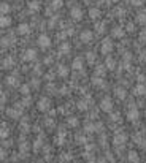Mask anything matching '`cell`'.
<instances>
[{"label":"cell","instance_id":"obj_1","mask_svg":"<svg viewBox=\"0 0 146 163\" xmlns=\"http://www.w3.org/2000/svg\"><path fill=\"white\" fill-rule=\"evenodd\" d=\"M113 48H114V45H113V41H111V38H105L100 43V52L102 54H110L111 51H113Z\"/></svg>","mask_w":146,"mask_h":163},{"label":"cell","instance_id":"obj_2","mask_svg":"<svg viewBox=\"0 0 146 163\" xmlns=\"http://www.w3.org/2000/svg\"><path fill=\"white\" fill-rule=\"evenodd\" d=\"M99 108L103 111V112H111V109H113V101H111L110 97H103L100 103H99Z\"/></svg>","mask_w":146,"mask_h":163},{"label":"cell","instance_id":"obj_3","mask_svg":"<svg viewBox=\"0 0 146 163\" xmlns=\"http://www.w3.org/2000/svg\"><path fill=\"white\" fill-rule=\"evenodd\" d=\"M37 108H38V111H41V112H46L48 109L51 108V100L48 97H41L40 100H38V103H37Z\"/></svg>","mask_w":146,"mask_h":163},{"label":"cell","instance_id":"obj_4","mask_svg":"<svg viewBox=\"0 0 146 163\" xmlns=\"http://www.w3.org/2000/svg\"><path fill=\"white\" fill-rule=\"evenodd\" d=\"M127 141V135L124 131H117L114 136H113V144L114 146H124Z\"/></svg>","mask_w":146,"mask_h":163},{"label":"cell","instance_id":"obj_5","mask_svg":"<svg viewBox=\"0 0 146 163\" xmlns=\"http://www.w3.org/2000/svg\"><path fill=\"white\" fill-rule=\"evenodd\" d=\"M138 117H140V111L135 106H130L127 109V120L129 122H135V120H138Z\"/></svg>","mask_w":146,"mask_h":163},{"label":"cell","instance_id":"obj_6","mask_svg":"<svg viewBox=\"0 0 146 163\" xmlns=\"http://www.w3.org/2000/svg\"><path fill=\"white\" fill-rule=\"evenodd\" d=\"M37 43H38V46L41 48V49H48V48H49L51 46V38L49 37H48V35H40V37H38V41H37Z\"/></svg>","mask_w":146,"mask_h":163},{"label":"cell","instance_id":"obj_7","mask_svg":"<svg viewBox=\"0 0 146 163\" xmlns=\"http://www.w3.org/2000/svg\"><path fill=\"white\" fill-rule=\"evenodd\" d=\"M70 16L73 21H81L83 19V10L80 8V6H73V8L70 10Z\"/></svg>","mask_w":146,"mask_h":163},{"label":"cell","instance_id":"obj_8","mask_svg":"<svg viewBox=\"0 0 146 163\" xmlns=\"http://www.w3.org/2000/svg\"><path fill=\"white\" fill-rule=\"evenodd\" d=\"M92 38H94V33L91 30H83L81 35H80V40L83 41V43H91Z\"/></svg>","mask_w":146,"mask_h":163},{"label":"cell","instance_id":"obj_9","mask_svg":"<svg viewBox=\"0 0 146 163\" xmlns=\"http://www.w3.org/2000/svg\"><path fill=\"white\" fill-rule=\"evenodd\" d=\"M124 33H126V30H124V27L117 25V27H114V29L111 30V37L116 38V40H119V38H122V37H124Z\"/></svg>","mask_w":146,"mask_h":163},{"label":"cell","instance_id":"obj_10","mask_svg":"<svg viewBox=\"0 0 146 163\" xmlns=\"http://www.w3.org/2000/svg\"><path fill=\"white\" fill-rule=\"evenodd\" d=\"M134 94H135L137 97H143V95H146V86H144L143 82L137 84V86L134 87Z\"/></svg>","mask_w":146,"mask_h":163},{"label":"cell","instance_id":"obj_11","mask_svg":"<svg viewBox=\"0 0 146 163\" xmlns=\"http://www.w3.org/2000/svg\"><path fill=\"white\" fill-rule=\"evenodd\" d=\"M37 57V52H35V49H27V51L22 54V60L25 62H30Z\"/></svg>","mask_w":146,"mask_h":163},{"label":"cell","instance_id":"obj_12","mask_svg":"<svg viewBox=\"0 0 146 163\" xmlns=\"http://www.w3.org/2000/svg\"><path fill=\"white\" fill-rule=\"evenodd\" d=\"M84 130L89 131V133H92V131H100L102 130V124H91V122H87L84 125Z\"/></svg>","mask_w":146,"mask_h":163},{"label":"cell","instance_id":"obj_13","mask_svg":"<svg viewBox=\"0 0 146 163\" xmlns=\"http://www.w3.org/2000/svg\"><path fill=\"white\" fill-rule=\"evenodd\" d=\"M92 84H94V87H99V89H103L107 86L105 84V79L103 78H100V76H94L92 78Z\"/></svg>","mask_w":146,"mask_h":163},{"label":"cell","instance_id":"obj_14","mask_svg":"<svg viewBox=\"0 0 146 163\" xmlns=\"http://www.w3.org/2000/svg\"><path fill=\"white\" fill-rule=\"evenodd\" d=\"M135 22L140 25H146V11H141L135 16Z\"/></svg>","mask_w":146,"mask_h":163},{"label":"cell","instance_id":"obj_15","mask_svg":"<svg viewBox=\"0 0 146 163\" xmlns=\"http://www.w3.org/2000/svg\"><path fill=\"white\" fill-rule=\"evenodd\" d=\"M134 143L137 144V146H140V147H146V139L143 138V135H140V133H138V135H135V136H134Z\"/></svg>","mask_w":146,"mask_h":163},{"label":"cell","instance_id":"obj_16","mask_svg":"<svg viewBox=\"0 0 146 163\" xmlns=\"http://www.w3.org/2000/svg\"><path fill=\"white\" fill-rule=\"evenodd\" d=\"M127 158H129V163H140V155H138L135 151H130Z\"/></svg>","mask_w":146,"mask_h":163},{"label":"cell","instance_id":"obj_17","mask_svg":"<svg viewBox=\"0 0 146 163\" xmlns=\"http://www.w3.org/2000/svg\"><path fill=\"white\" fill-rule=\"evenodd\" d=\"M114 95H116L117 98H119V100H124V98L127 97V92H126V89H124V87H116Z\"/></svg>","mask_w":146,"mask_h":163},{"label":"cell","instance_id":"obj_18","mask_svg":"<svg viewBox=\"0 0 146 163\" xmlns=\"http://www.w3.org/2000/svg\"><path fill=\"white\" fill-rule=\"evenodd\" d=\"M10 13V3L2 2L0 3V16H6Z\"/></svg>","mask_w":146,"mask_h":163},{"label":"cell","instance_id":"obj_19","mask_svg":"<svg viewBox=\"0 0 146 163\" xmlns=\"http://www.w3.org/2000/svg\"><path fill=\"white\" fill-rule=\"evenodd\" d=\"M100 15H102V13H100V10L99 8H91V10H89V18H91V19H100Z\"/></svg>","mask_w":146,"mask_h":163},{"label":"cell","instance_id":"obj_20","mask_svg":"<svg viewBox=\"0 0 146 163\" xmlns=\"http://www.w3.org/2000/svg\"><path fill=\"white\" fill-rule=\"evenodd\" d=\"M29 32H30V27L27 25V24H19L18 25V33L19 35H27Z\"/></svg>","mask_w":146,"mask_h":163},{"label":"cell","instance_id":"obj_21","mask_svg":"<svg viewBox=\"0 0 146 163\" xmlns=\"http://www.w3.org/2000/svg\"><path fill=\"white\" fill-rule=\"evenodd\" d=\"M95 59H97L95 52H92V51L86 52V60H87V63H89V65H94V63H95Z\"/></svg>","mask_w":146,"mask_h":163},{"label":"cell","instance_id":"obj_22","mask_svg":"<svg viewBox=\"0 0 146 163\" xmlns=\"http://www.w3.org/2000/svg\"><path fill=\"white\" fill-rule=\"evenodd\" d=\"M10 24H11V18H8V16H0V27H2V29L8 27Z\"/></svg>","mask_w":146,"mask_h":163},{"label":"cell","instance_id":"obj_23","mask_svg":"<svg viewBox=\"0 0 146 163\" xmlns=\"http://www.w3.org/2000/svg\"><path fill=\"white\" fill-rule=\"evenodd\" d=\"M83 57H76L75 60H73V63H72V67H73V70H81L83 68Z\"/></svg>","mask_w":146,"mask_h":163},{"label":"cell","instance_id":"obj_24","mask_svg":"<svg viewBox=\"0 0 146 163\" xmlns=\"http://www.w3.org/2000/svg\"><path fill=\"white\" fill-rule=\"evenodd\" d=\"M57 75H59L60 78H67V75H68L67 67H65V65H59V67H57Z\"/></svg>","mask_w":146,"mask_h":163},{"label":"cell","instance_id":"obj_25","mask_svg":"<svg viewBox=\"0 0 146 163\" xmlns=\"http://www.w3.org/2000/svg\"><path fill=\"white\" fill-rule=\"evenodd\" d=\"M70 49H72L70 43H62L60 48H59V52H62V54H68V52H70Z\"/></svg>","mask_w":146,"mask_h":163},{"label":"cell","instance_id":"obj_26","mask_svg":"<svg viewBox=\"0 0 146 163\" xmlns=\"http://www.w3.org/2000/svg\"><path fill=\"white\" fill-rule=\"evenodd\" d=\"M29 10L30 11H38L40 10V2L38 0H32V2H29Z\"/></svg>","mask_w":146,"mask_h":163},{"label":"cell","instance_id":"obj_27","mask_svg":"<svg viewBox=\"0 0 146 163\" xmlns=\"http://www.w3.org/2000/svg\"><path fill=\"white\" fill-rule=\"evenodd\" d=\"M95 32L97 33H103V32H105V22H95Z\"/></svg>","mask_w":146,"mask_h":163},{"label":"cell","instance_id":"obj_28","mask_svg":"<svg viewBox=\"0 0 146 163\" xmlns=\"http://www.w3.org/2000/svg\"><path fill=\"white\" fill-rule=\"evenodd\" d=\"M105 63H107V68H108V70H114V68H116V60H114V59H110V57H108Z\"/></svg>","mask_w":146,"mask_h":163},{"label":"cell","instance_id":"obj_29","mask_svg":"<svg viewBox=\"0 0 146 163\" xmlns=\"http://www.w3.org/2000/svg\"><path fill=\"white\" fill-rule=\"evenodd\" d=\"M6 82L10 84V86H18L19 81H18V76H8V79H6Z\"/></svg>","mask_w":146,"mask_h":163},{"label":"cell","instance_id":"obj_30","mask_svg":"<svg viewBox=\"0 0 146 163\" xmlns=\"http://www.w3.org/2000/svg\"><path fill=\"white\" fill-rule=\"evenodd\" d=\"M13 65H15V60H13L11 57H6V59L3 60V67H5V68H11Z\"/></svg>","mask_w":146,"mask_h":163},{"label":"cell","instance_id":"obj_31","mask_svg":"<svg viewBox=\"0 0 146 163\" xmlns=\"http://www.w3.org/2000/svg\"><path fill=\"white\" fill-rule=\"evenodd\" d=\"M95 76H100V78L105 76V67H97L95 68Z\"/></svg>","mask_w":146,"mask_h":163},{"label":"cell","instance_id":"obj_32","mask_svg":"<svg viewBox=\"0 0 146 163\" xmlns=\"http://www.w3.org/2000/svg\"><path fill=\"white\" fill-rule=\"evenodd\" d=\"M8 116L11 117V119H18L19 117V111H16V109H8Z\"/></svg>","mask_w":146,"mask_h":163},{"label":"cell","instance_id":"obj_33","mask_svg":"<svg viewBox=\"0 0 146 163\" xmlns=\"http://www.w3.org/2000/svg\"><path fill=\"white\" fill-rule=\"evenodd\" d=\"M62 5H64V0H54V2H53V8L59 10V8H62Z\"/></svg>","mask_w":146,"mask_h":163},{"label":"cell","instance_id":"obj_34","mask_svg":"<svg viewBox=\"0 0 146 163\" xmlns=\"http://www.w3.org/2000/svg\"><path fill=\"white\" fill-rule=\"evenodd\" d=\"M78 108H80L81 111H86V109L89 108V105H87V101H86V100H81V101L78 103Z\"/></svg>","mask_w":146,"mask_h":163},{"label":"cell","instance_id":"obj_35","mask_svg":"<svg viewBox=\"0 0 146 163\" xmlns=\"http://www.w3.org/2000/svg\"><path fill=\"white\" fill-rule=\"evenodd\" d=\"M67 122H68L70 127H78V119H76V117H68Z\"/></svg>","mask_w":146,"mask_h":163},{"label":"cell","instance_id":"obj_36","mask_svg":"<svg viewBox=\"0 0 146 163\" xmlns=\"http://www.w3.org/2000/svg\"><path fill=\"white\" fill-rule=\"evenodd\" d=\"M59 160L60 161H68V160H72V155L68 154V152H65L64 155H60V157H59Z\"/></svg>","mask_w":146,"mask_h":163},{"label":"cell","instance_id":"obj_37","mask_svg":"<svg viewBox=\"0 0 146 163\" xmlns=\"http://www.w3.org/2000/svg\"><path fill=\"white\" fill-rule=\"evenodd\" d=\"M132 6H141L144 3V0H129Z\"/></svg>","mask_w":146,"mask_h":163},{"label":"cell","instance_id":"obj_38","mask_svg":"<svg viewBox=\"0 0 146 163\" xmlns=\"http://www.w3.org/2000/svg\"><path fill=\"white\" fill-rule=\"evenodd\" d=\"M140 41L141 43H146V29L140 32Z\"/></svg>","mask_w":146,"mask_h":163},{"label":"cell","instance_id":"obj_39","mask_svg":"<svg viewBox=\"0 0 146 163\" xmlns=\"http://www.w3.org/2000/svg\"><path fill=\"white\" fill-rule=\"evenodd\" d=\"M113 13H114V16H117V18H119V16H122V13H126V11H124L122 8H116Z\"/></svg>","mask_w":146,"mask_h":163},{"label":"cell","instance_id":"obj_40","mask_svg":"<svg viewBox=\"0 0 146 163\" xmlns=\"http://www.w3.org/2000/svg\"><path fill=\"white\" fill-rule=\"evenodd\" d=\"M5 157H6V154H5V149H3V147H0V161H2V160H5Z\"/></svg>","mask_w":146,"mask_h":163},{"label":"cell","instance_id":"obj_41","mask_svg":"<svg viewBox=\"0 0 146 163\" xmlns=\"http://www.w3.org/2000/svg\"><path fill=\"white\" fill-rule=\"evenodd\" d=\"M21 94H24V95L29 94V86H22V87H21Z\"/></svg>","mask_w":146,"mask_h":163},{"label":"cell","instance_id":"obj_42","mask_svg":"<svg viewBox=\"0 0 146 163\" xmlns=\"http://www.w3.org/2000/svg\"><path fill=\"white\" fill-rule=\"evenodd\" d=\"M2 43H3V45H8V43L11 45V43H13V38H10V37H5V38H3V41H2Z\"/></svg>","mask_w":146,"mask_h":163},{"label":"cell","instance_id":"obj_43","mask_svg":"<svg viewBox=\"0 0 146 163\" xmlns=\"http://www.w3.org/2000/svg\"><path fill=\"white\" fill-rule=\"evenodd\" d=\"M110 119H111V120H114V122H117V120H119L121 117H119V114H113V116H110Z\"/></svg>","mask_w":146,"mask_h":163},{"label":"cell","instance_id":"obj_44","mask_svg":"<svg viewBox=\"0 0 146 163\" xmlns=\"http://www.w3.org/2000/svg\"><path fill=\"white\" fill-rule=\"evenodd\" d=\"M6 135H8V131H6V130H3V128H0V138H5Z\"/></svg>","mask_w":146,"mask_h":163},{"label":"cell","instance_id":"obj_45","mask_svg":"<svg viewBox=\"0 0 146 163\" xmlns=\"http://www.w3.org/2000/svg\"><path fill=\"white\" fill-rule=\"evenodd\" d=\"M127 30H129V32H134V30H135V25H134V24H127Z\"/></svg>","mask_w":146,"mask_h":163},{"label":"cell","instance_id":"obj_46","mask_svg":"<svg viewBox=\"0 0 146 163\" xmlns=\"http://www.w3.org/2000/svg\"><path fill=\"white\" fill-rule=\"evenodd\" d=\"M76 139H78V143H84V138L83 136H76Z\"/></svg>","mask_w":146,"mask_h":163},{"label":"cell","instance_id":"obj_47","mask_svg":"<svg viewBox=\"0 0 146 163\" xmlns=\"http://www.w3.org/2000/svg\"><path fill=\"white\" fill-rule=\"evenodd\" d=\"M110 3H116V2H119V0H108Z\"/></svg>","mask_w":146,"mask_h":163},{"label":"cell","instance_id":"obj_48","mask_svg":"<svg viewBox=\"0 0 146 163\" xmlns=\"http://www.w3.org/2000/svg\"><path fill=\"white\" fill-rule=\"evenodd\" d=\"M84 2H86V3H91V2H92V0H84Z\"/></svg>","mask_w":146,"mask_h":163},{"label":"cell","instance_id":"obj_49","mask_svg":"<svg viewBox=\"0 0 146 163\" xmlns=\"http://www.w3.org/2000/svg\"><path fill=\"white\" fill-rule=\"evenodd\" d=\"M111 163H113V161H111Z\"/></svg>","mask_w":146,"mask_h":163}]
</instances>
